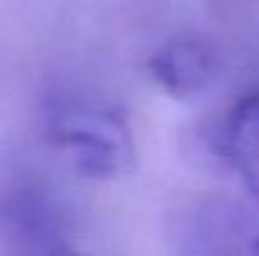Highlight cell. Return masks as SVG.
Masks as SVG:
<instances>
[{
	"label": "cell",
	"mask_w": 259,
	"mask_h": 256,
	"mask_svg": "<svg viewBox=\"0 0 259 256\" xmlns=\"http://www.w3.org/2000/svg\"><path fill=\"white\" fill-rule=\"evenodd\" d=\"M48 138L71 153L78 169L111 178L128 171L134 161V141L126 121L91 103H63L48 116Z\"/></svg>",
	"instance_id": "6da1fadb"
},
{
	"label": "cell",
	"mask_w": 259,
	"mask_h": 256,
	"mask_svg": "<svg viewBox=\"0 0 259 256\" xmlns=\"http://www.w3.org/2000/svg\"><path fill=\"white\" fill-rule=\"evenodd\" d=\"M247 256H259V231H257V234H252V239H249Z\"/></svg>",
	"instance_id": "5b68a950"
},
{
	"label": "cell",
	"mask_w": 259,
	"mask_h": 256,
	"mask_svg": "<svg viewBox=\"0 0 259 256\" xmlns=\"http://www.w3.org/2000/svg\"><path fill=\"white\" fill-rule=\"evenodd\" d=\"M222 146L232 166L259 196V90L242 95L222 131Z\"/></svg>",
	"instance_id": "3957f363"
},
{
	"label": "cell",
	"mask_w": 259,
	"mask_h": 256,
	"mask_svg": "<svg viewBox=\"0 0 259 256\" xmlns=\"http://www.w3.org/2000/svg\"><path fill=\"white\" fill-rule=\"evenodd\" d=\"M30 256H86L81 254V251H76V249H71L66 241H61V239H56V241H51V244H46L43 249H38L35 254Z\"/></svg>",
	"instance_id": "277c9868"
},
{
	"label": "cell",
	"mask_w": 259,
	"mask_h": 256,
	"mask_svg": "<svg viewBox=\"0 0 259 256\" xmlns=\"http://www.w3.org/2000/svg\"><path fill=\"white\" fill-rule=\"evenodd\" d=\"M149 73L164 90L176 98H191L204 93L219 78L222 56L201 38H171L151 58Z\"/></svg>",
	"instance_id": "7a4b0ae2"
}]
</instances>
